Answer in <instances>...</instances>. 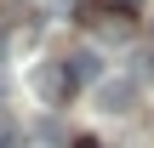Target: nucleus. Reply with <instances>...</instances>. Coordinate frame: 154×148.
<instances>
[{
  "label": "nucleus",
  "instance_id": "nucleus-4",
  "mask_svg": "<svg viewBox=\"0 0 154 148\" xmlns=\"http://www.w3.org/2000/svg\"><path fill=\"white\" fill-rule=\"evenodd\" d=\"M0 148H17V131H11L6 120H0Z\"/></svg>",
  "mask_w": 154,
  "mask_h": 148
},
{
  "label": "nucleus",
  "instance_id": "nucleus-3",
  "mask_svg": "<svg viewBox=\"0 0 154 148\" xmlns=\"http://www.w3.org/2000/svg\"><path fill=\"white\" fill-rule=\"evenodd\" d=\"M97 103H103L109 114H126V108L137 103V80H103V86H97Z\"/></svg>",
  "mask_w": 154,
  "mask_h": 148
},
{
  "label": "nucleus",
  "instance_id": "nucleus-6",
  "mask_svg": "<svg viewBox=\"0 0 154 148\" xmlns=\"http://www.w3.org/2000/svg\"><path fill=\"white\" fill-rule=\"evenodd\" d=\"M120 6H126V11H131V6H137V0H120Z\"/></svg>",
  "mask_w": 154,
  "mask_h": 148
},
{
  "label": "nucleus",
  "instance_id": "nucleus-2",
  "mask_svg": "<svg viewBox=\"0 0 154 148\" xmlns=\"http://www.w3.org/2000/svg\"><path fill=\"white\" fill-rule=\"evenodd\" d=\"M63 68H69V86H97V80H103V57H97V51H86V46H80V51H69V63H63Z\"/></svg>",
  "mask_w": 154,
  "mask_h": 148
},
{
  "label": "nucleus",
  "instance_id": "nucleus-1",
  "mask_svg": "<svg viewBox=\"0 0 154 148\" xmlns=\"http://www.w3.org/2000/svg\"><path fill=\"white\" fill-rule=\"evenodd\" d=\"M34 91H40L46 103H63V97L74 91V86H69V68H63V63H40V68H34Z\"/></svg>",
  "mask_w": 154,
  "mask_h": 148
},
{
  "label": "nucleus",
  "instance_id": "nucleus-5",
  "mask_svg": "<svg viewBox=\"0 0 154 148\" xmlns=\"http://www.w3.org/2000/svg\"><path fill=\"white\" fill-rule=\"evenodd\" d=\"M74 148H103V143H91V137H80V143H74Z\"/></svg>",
  "mask_w": 154,
  "mask_h": 148
}]
</instances>
